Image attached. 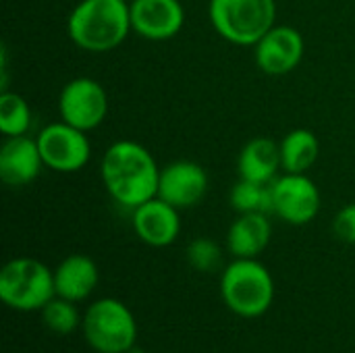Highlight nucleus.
<instances>
[{
	"label": "nucleus",
	"instance_id": "25",
	"mask_svg": "<svg viewBox=\"0 0 355 353\" xmlns=\"http://www.w3.org/2000/svg\"><path fill=\"white\" fill-rule=\"evenodd\" d=\"M127 2H133V0H127Z\"/></svg>",
	"mask_w": 355,
	"mask_h": 353
},
{
	"label": "nucleus",
	"instance_id": "1",
	"mask_svg": "<svg viewBox=\"0 0 355 353\" xmlns=\"http://www.w3.org/2000/svg\"><path fill=\"white\" fill-rule=\"evenodd\" d=\"M100 177L108 196L119 206L133 210L156 198L160 166L146 146L133 139H119L102 154Z\"/></svg>",
	"mask_w": 355,
	"mask_h": 353
},
{
	"label": "nucleus",
	"instance_id": "17",
	"mask_svg": "<svg viewBox=\"0 0 355 353\" xmlns=\"http://www.w3.org/2000/svg\"><path fill=\"white\" fill-rule=\"evenodd\" d=\"M237 173L239 179L270 185L283 173L279 144L270 137L250 139L237 156Z\"/></svg>",
	"mask_w": 355,
	"mask_h": 353
},
{
	"label": "nucleus",
	"instance_id": "8",
	"mask_svg": "<svg viewBox=\"0 0 355 353\" xmlns=\"http://www.w3.org/2000/svg\"><path fill=\"white\" fill-rule=\"evenodd\" d=\"M35 139L46 169L54 173H79L87 166L92 158V144L87 139V133L64 121L46 125L35 135Z\"/></svg>",
	"mask_w": 355,
	"mask_h": 353
},
{
	"label": "nucleus",
	"instance_id": "18",
	"mask_svg": "<svg viewBox=\"0 0 355 353\" xmlns=\"http://www.w3.org/2000/svg\"><path fill=\"white\" fill-rule=\"evenodd\" d=\"M281 166L283 173H310L320 156V141L312 129H291L281 141Z\"/></svg>",
	"mask_w": 355,
	"mask_h": 353
},
{
	"label": "nucleus",
	"instance_id": "22",
	"mask_svg": "<svg viewBox=\"0 0 355 353\" xmlns=\"http://www.w3.org/2000/svg\"><path fill=\"white\" fill-rule=\"evenodd\" d=\"M187 262L198 273H212L220 266L223 250L220 246L210 237H196L187 246Z\"/></svg>",
	"mask_w": 355,
	"mask_h": 353
},
{
	"label": "nucleus",
	"instance_id": "3",
	"mask_svg": "<svg viewBox=\"0 0 355 353\" xmlns=\"http://www.w3.org/2000/svg\"><path fill=\"white\" fill-rule=\"evenodd\" d=\"M225 306L241 318L264 316L275 302L270 270L256 258H235L220 277Z\"/></svg>",
	"mask_w": 355,
	"mask_h": 353
},
{
	"label": "nucleus",
	"instance_id": "4",
	"mask_svg": "<svg viewBox=\"0 0 355 353\" xmlns=\"http://www.w3.org/2000/svg\"><path fill=\"white\" fill-rule=\"evenodd\" d=\"M208 17L229 44L254 46L277 25V0H210Z\"/></svg>",
	"mask_w": 355,
	"mask_h": 353
},
{
	"label": "nucleus",
	"instance_id": "15",
	"mask_svg": "<svg viewBox=\"0 0 355 353\" xmlns=\"http://www.w3.org/2000/svg\"><path fill=\"white\" fill-rule=\"evenodd\" d=\"M100 270L98 264L85 254H71L54 268V289L58 298L69 302L87 300L98 287Z\"/></svg>",
	"mask_w": 355,
	"mask_h": 353
},
{
	"label": "nucleus",
	"instance_id": "7",
	"mask_svg": "<svg viewBox=\"0 0 355 353\" xmlns=\"http://www.w3.org/2000/svg\"><path fill=\"white\" fill-rule=\"evenodd\" d=\"M270 200L272 214L293 227L312 223L322 206L320 189L308 173H281L270 183Z\"/></svg>",
	"mask_w": 355,
	"mask_h": 353
},
{
	"label": "nucleus",
	"instance_id": "14",
	"mask_svg": "<svg viewBox=\"0 0 355 353\" xmlns=\"http://www.w3.org/2000/svg\"><path fill=\"white\" fill-rule=\"evenodd\" d=\"M135 235L150 248H166L177 241L181 233L179 208L160 200L158 196L131 210Z\"/></svg>",
	"mask_w": 355,
	"mask_h": 353
},
{
	"label": "nucleus",
	"instance_id": "24",
	"mask_svg": "<svg viewBox=\"0 0 355 353\" xmlns=\"http://www.w3.org/2000/svg\"><path fill=\"white\" fill-rule=\"evenodd\" d=\"M125 353H146V352H141V350H137V347H131V350H127Z\"/></svg>",
	"mask_w": 355,
	"mask_h": 353
},
{
	"label": "nucleus",
	"instance_id": "6",
	"mask_svg": "<svg viewBox=\"0 0 355 353\" xmlns=\"http://www.w3.org/2000/svg\"><path fill=\"white\" fill-rule=\"evenodd\" d=\"M83 337L98 353H125L135 347L137 322L133 312L114 298L94 302L83 314Z\"/></svg>",
	"mask_w": 355,
	"mask_h": 353
},
{
	"label": "nucleus",
	"instance_id": "12",
	"mask_svg": "<svg viewBox=\"0 0 355 353\" xmlns=\"http://www.w3.org/2000/svg\"><path fill=\"white\" fill-rule=\"evenodd\" d=\"M129 10L133 33L148 42L173 40L185 25L181 0H133Z\"/></svg>",
	"mask_w": 355,
	"mask_h": 353
},
{
	"label": "nucleus",
	"instance_id": "5",
	"mask_svg": "<svg viewBox=\"0 0 355 353\" xmlns=\"http://www.w3.org/2000/svg\"><path fill=\"white\" fill-rule=\"evenodd\" d=\"M56 298L54 270L35 258H12L0 270V300L17 312L42 310Z\"/></svg>",
	"mask_w": 355,
	"mask_h": 353
},
{
	"label": "nucleus",
	"instance_id": "9",
	"mask_svg": "<svg viewBox=\"0 0 355 353\" xmlns=\"http://www.w3.org/2000/svg\"><path fill=\"white\" fill-rule=\"evenodd\" d=\"M108 114V94L94 77H75L67 81L58 94L60 121L81 129L94 131Z\"/></svg>",
	"mask_w": 355,
	"mask_h": 353
},
{
	"label": "nucleus",
	"instance_id": "2",
	"mask_svg": "<svg viewBox=\"0 0 355 353\" xmlns=\"http://www.w3.org/2000/svg\"><path fill=\"white\" fill-rule=\"evenodd\" d=\"M131 31L127 0H79L67 17L71 42L92 54L119 48Z\"/></svg>",
	"mask_w": 355,
	"mask_h": 353
},
{
	"label": "nucleus",
	"instance_id": "23",
	"mask_svg": "<svg viewBox=\"0 0 355 353\" xmlns=\"http://www.w3.org/2000/svg\"><path fill=\"white\" fill-rule=\"evenodd\" d=\"M333 233L343 243H355V202L343 206L333 218Z\"/></svg>",
	"mask_w": 355,
	"mask_h": 353
},
{
	"label": "nucleus",
	"instance_id": "11",
	"mask_svg": "<svg viewBox=\"0 0 355 353\" xmlns=\"http://www.w3.org/2000/svg\"><path fill=\"white\" fill-rule=\"evenodd\" d=\"M208 185L210 179L202 164L193 160H175L160 166L156 196L179 210H187L206 198Z\"/></svg>",
	"mask_w": 355,
	"mask_h": 353
},
{
	"label": "nucleus",
	"instance_id": "19",
	"mask_svg": "<svg viewBox=\"0 0 355 353\" xmlns=\"http://www.w3.org/2000/svg\"><path fill=\"white\" fill-rule=\"evenodd\" d=\"M29 127H31L29 102L17 92L2 89V94H0V133L4 137L27 135Z\"/></svg>",
	"mask_w": 355,
	"mask_h": 353
},
{
	"label": "nucleus",
	"instance_id": "21",
	"mask_svg": "<svg viewBox=\"0 0 355 353\" xmlns=\"http://www.w3.org/2000/svg\"><path fill=\"white\" fill-rule=\"evenodd\" d=\"M40 312H42L44 325L52 333H58V335H71L83 322L75 302H69V300L58 298V295L54 300H50Z\"/></svg>",
	"mask_w": 355,
	"mask_h": 353
},
{
	"label": "nucleus",
	"instance_id": "13",
	"mask_svg": "<svg viewBox=\"0 0 355 353\" xmlns=\"http://www.w3.org/2000/svg\"><path fill=\"white\" fill-rule=\"evenodd\" d=\"M46 169L37 139L27 135L4 137L0 146V179L8 187L33 183Z\"/></svg>",
	"mask_w": 355,
	"mask_h": 353
},
{
	"label": "nucleus",
	"instance_id": "16",
	"mask_svg": "<svg viewBox=\"0 0 355 353\" xmlns=\"http://www.w3.org/2000/svg\"><path fill=\"white\" fill-rule=\"evenodd\" d=\"M272 225L268 214H237L227 231V250L235 258H258L270 243Z\"/></svg>",
	"mask_w": 355,
	"mask_h": 353
},
{
	"label": "nucleus",
	"instance_id": "10",
	"mask_svg": "<svg viewBox=\"0 0 355 353\" xmlns=\"http://www.w3.org/2000/svg\"><path fill=\"white\" fill-rule=\"evenodd\" d=\"M252 48L256 67L266 75L279 77L302 64L306 42L300 29L291 25H272Z\"/></svg>",
	"mask_w": 355,
	"mask_h": 353
},
{
	"label": "nucleus",
	"instance_id": "20",
	"mask_svg": "<svg viewBox=\"0 0 355 353\" xmlns=\"http://www.w3.org/2000/svg\"><path fill=\"white\" fill-rule=\"evenodd\" d=\"M229 202L237 214H250V212L272 214L270 185H264V183L239 179L229 193Z\"/></svg>",
	"mask_w": 355,
	"mask_h": 353
}]
</instances>
